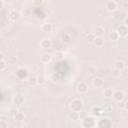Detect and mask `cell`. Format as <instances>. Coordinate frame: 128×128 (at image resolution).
I'll use <instances>...</instances> for the list:
<instances>
[{"label": "cell", "mask_w": 128, "mask_h": 128, "mask_svg": "<svg viewBox=\"0 0 128 128\" xmlns=\"http://www.w3.org/2000/svg\"><path fill=\"white\" fill-rule=\"evenodd\" d=\"M69 108L71 111L81 112L83 109V102L80 99H73L69 104Z\"/></svg>", "instance_id": "cell-1"}, {"label": "cell", "mask_w": 128, "mask_h": 128, "mask_svg": "<svg viewBox=\"0 0 128 128\" xmlns=\"http://www.w3.org/2000/svg\"><path fill=\"white\" fill-rule=\"evenodd\" d=\"M96 126V121L94 116H87L82 120V127L85 128H90V127H94Z\"/></svg>", "instance_id": "cell-2"}, {"label": "cell", "mask_w": 128, "mask_h": 128, "mask_svg": "<svg viewBox=\"0 0 128 128\" xmlns=\"http://www.w3.org/2000/svg\"><path fill=\"white\" fill-rule=\"evenodd\" d=\"M24 100H25L24 95H22V94H20V93H16V94H14L13 97H12V102H13V104L16 105V106H21V105L24 103Z\"/></svg>", "instance_id": "cell-3"}, {"label": "cell", "mask_w": 128, "mask_h": 128, "mask_svg": "<svg viewBox=\"0 0 128 128\" xmlns=\"http://www.w3.org/2000/svg\"><path fill=\"white\" fill-rule=\"evenodd\" d=\"M16 76L20 80H25L26 78H28V69L25 67H20L16 71Z\"/></svg>", "instance_id": "cell-4"}, {"label": "cell", "mask_w": 128, "mask_h": 128, "mask_svg": "<svg viewBox=\"0 0 128 128\" xmlns=\"http://www.w3.org/2000/svg\"><path fill=\"white\" fill-rule=\"evenodd\" d=\"M96 126L97 127H111L112 122L109 118H102L96 123Z\"/></svg>", "instance_id": "cell-5"}, {"label": "cell", "mask_w": 128, "mask_h": 128, "mask_svg": "<svg viewBox=\"0 0 128 128\" xmlns=\"http://www.w3.org/2000/svg\"><path fill=\"white\" fill-rule=\"evenodd\" d=\"M105 8H106L108 11H110V12H114V11L117 10L118 5H117V3H116L114 0H109V1L106 2V4H105Z\"/></svg>", "instance_id": "cell-6"}, {"label": "cell", "mask_w": 128, "mask_h": 128, "mask_svg": "<svg viewBox=\"0 0 128 128\" xmlns=\"http://www.w3.org/2000/svg\"><path fill=\"white\" fill-rule=\"evenodd\" d=\"M116 31L118 32V34H119L120 37H125V36L128 35V27H127L125 24L120 25V26L117 28Z\"/></svg>", "instance_id": "cell-7"}, {"label": "cell", "mask_w": 128, "mask_h": 128, "mask_svg": "<svg viewBox=\"0 0 128 128\" xmlns=\"http://www.w3.org/2000/svg\"><path fill=\"white\" fill-rule=\"evenodd\" d=\"M20 16H21V14H20L17 10H12V11H10V12H9V15H8L9 19H10L12 22L18 21L19 18H20Z\"/></svg>", "instance_id": "cell-8"}, {"label": "cell", "mask_w": 128, "mask_h": 128, "mask_svg": "<svg viewBox=\"0 0 128 128\" xmlns=\"http://www.w3.org/2000/svg\"><path fill=\"white\" fill-rule=\"evenodd\" d=\"M40 46L42 49H49L52 46V41L49 38H43L40 42Z\"/></svg>", "instance_id": "cell-9"}, {"label": "cell", "mask_w": 128, "mask_h": 128, "mask_svg": "<svg viewBox=\"0 0 128 128\" xmlns=\"http://www.w3.org/2000/svg\"><path fill=\"white\" fill-rule=\"evenodd\" d=\"M124 93H123V91H120V90H118V91H115L114 93H113V99L115 100V101H117V102H122L123 101V99H124Z\"/></svg>", "instance_id": "cell-10"}, {"label": "cell", "mask_w": 128, "mask_h": 128, "mask_svg": "<svg viewBox=\"0 0 128 128\" xmlns=\"http://www.w3.org/2000/svg\"><path fill=\"white\" fill-rule=\"evenodd\" d=\"M77 91L79 93H81V94H85L88 91V85L85 82H80L77 85Z\"/></svg>", "instance_id": "cell-11"}, {"label": "cell", "mask_w": 128, "mask_h": 128, "mask_svg": "<svg viewBox=\"0 0 128 128\" xmlns=\"http://www.w3.org/2000/svg\"><path fill=\"white\" fill-rule=\"evenodd\" d=\"M41 30H42L43 32H45V33H49V32H51V31L53 30V26H52V24L49 23V22H44V23L41 25Z\"/></svg>", "instance_id": "cell-12"}, {"label": "cell", "mask_w": 128, "mask_h": 128, "mask_svg": "<svg viewBox=\"0 0 128 128\" xmlns=\"http://www.w3.org/2000/svg\"><path fill=\"white\" fill-rule=\"evenodd\" d=\"M91 114L94 116V117H97V116H99V115H101L102 114V109H101V107L100 106H98V105H96V106H93L92 108H91Z\"/></svg>", "instance_id": "cell-13"}, {"label": "cell", "mask_w": 128, "mask_h": 128, "mask_svg": "<svg viewBox=\"0 0 128 128\" xmlns=\"http://www.w3.org/2000/svg\"><path fill=\"white\" fill-rule=\"evenodd\" d=\"M114 69L118 70V71H123L125 69V63L121 60H117L114 63Z\"/></svg>", "instance_id": "cell-14"}, {"label": "cell", "mask_w": 128, "mask_h": 128, "mask_svg": "<svg viewBox=\"0 0 128 128\" xmlns=\"http://www.w3.org/2000/svg\"><path fill=\"white\" fill-rule=\"evenodd\" d=\"M93 85L96 88H100V87H102L104 85V80L102 78H100V77H96V78L93 79Z\"/></svg>", "instance_id": "cell-15"}, {"label": "cell", "mask_w": 128, "mask_h": 128, "mask_svg": "<svg viewBox=\"0 0 128 128\" xmlns=\"http://www.w3.org/2000/svg\"><path fill=\"white\" fill-rule=\"evenodd\" d=\"M93 44L96 47H102L104 45V40H103V38L101 36H96L94 41H93Z\"/></svg>", "instance_id": "cell-16"}, {"label": "cell", "mask_w": 128, "mask_h": 128, "mask_svg": "<svg viewBox=\"0 0 128 128\" xmlns=\"http://www.w3.org/2000/svg\"><path fill=\"white\" fill-rule=\"evenodd\" d=\"M51 60H52L51 54H49V53H43V54L41 55V61H42L43 63H49Z\"/></svg>", "instance_id": "cell-17"}, {"label": "cell", "mask_w": 128, "mask_h": 128, "mask_svg": "<svg viewBox=\"0 0 128 128\" xmlns=\"http://www.w3.org/2000/svg\"><path fill=\"white\" fill-rule=\"evenodd\" d=\"M104 32H105V30H104V28L102 27V26H96L95 27V29H94V34L96 35V36H102L103 34H104Z\"/></svg>", "instance_id": "cell-18"}, {"label": "cell", "mask_w": 128, "mask_h": 128, "mask_svg": "<svg viewBox=\"0 0 128 128\" xmlns=\"http://www.w3.org/2000/svg\"><path fill=\"white\" fill-rule=\"evenodd\" d=\"M55 61H60L64 58V53L62 51H55L54 52V55H53Z\"/></svg>", "instance_id": "cell-19"}, {"label": "cell", "mask_w": 128, "mask_h": 128, "mask_svg": "<svg viewBox=\"0 0 128 128\" xmlns=\"http://www.w3.org/2000/svg\"><path fill=\"white\" fill-rule=\"evenodd\" d=\"M119 34H118V32L117 31H111L110 33H109V39L111 40V41H117L118 39H119Z\"/></svg>", "instance_id": "cell-20"}, {"label": "cell", "mask_w": 128, "mask_h": 128, "mask_svg": "<svg viewBox=\"0 0 128 128\" xmlns=\"http://www.w3.org/2000/svg\"><path fill=\"white\" fill-rule=\"evenodd\" d=\"M113 91H112V89H110V88H106V89H104V91H103V95H104V97L105 98H107V99H109V98H112L113 97Z\"/></svg>", "instance_id": "cell-21"}, {"label": "cell", "mask_w": 128, "mask_h": 128, "mask_svg": "<svg viewBox=\"0 0 128 128\" xmlns=\"http://www.w3.org/2000/svg\"><path fill=\"white\" fill-rule=\"evenodd\" d=\"M27 82H28V84H29L30 86H36V85L38 84V83H37V77H35V76H30V77H28Z\"/></svg>", "instance_id": "cell-22"}, {"label": "cell", "mask_w": 128, "mask_h": 128, "mask_svg": "<svg viewBox=\"0 0 128 128\" xmlns=\"http://www.w3.org/2000/svg\"><path fill=\"white\" fill-rule=\"evenodd\" d=\"M19 112V110H18V108H16V107H12V108H10L9 109V111H8V114H9V116L10 117H15L16 115H17V113Z\"/></svg>", "instance_id": "cell-23"}, {"label": "cell", "mask_w": 128, "mask_h": 128, "mask_svg": "<svg viewBox=\"0 0 128 128\" xmlns=\"http://www.w3.org/2000/svg\"><path fill=\"white\" fill-rule=\"evenodd\" d=\"M69 117H70V119H71V120H73V121H77V120H79L80 115H79V112L71 111V113L69 114Z\"/></svg>", "instance_id": "cell-24"}, {"label": "cell", "mask_w": 128, "mask_h": 128, "mask_svg": "<svg viewBox=\"0 0 128 128\" xmlns=\"http://www.w3.org/2000/svg\"><path fill=\"white\" fill-rule=\"evenodd\" d=\"M24 119H25V115H24L23 112H20V111L14 117V120H16V121H24Z\"/></svg>", "instance_id": "cell-25"}, {"label": "cell", "mask_w": 128, "mask_h": 128, "mask_svg": "<svg viewBox=\"0 0 128 128\" xmlns=\"http://www.w3.org/2000/svg\"><path fill=\"white\" fill-rule=\"evenodd\" d=\"M16 62H17V58H16L15 56H9V57L7 58V63H8L9 65H15Z\"/></svg>", "instance_id": "cell-26"}, {"label": "cell", "mask_w": 128, "mask_h": 128, "mask_svg": "<svg viewBox=\"0 0 128 128\" xmlns=\"http://www.w3.org/2000/svg\"><path fill=\"white\" fill-rule=\"evenodd\" d=\"M46 82V79L44 77V75H38L37 76V83L38 85H43Z\"/></svg>", "instance_id": "cell-27"}, {"label": "cell", "mask_w": 128, "mask_h": 128, "mask_svg": "<svg viewBox=\"0 0 128 128\" xmlns=\"http://www.w3.org/2000/svg\"><path fill=\"white\" fill-rule=\"evenodd\" d=\"M95 37H96V35H95L94 33H88V34L86 35V40H87L88 42H92V43H93Z\"/></svg>", "instance_id": "cell-28"}, {"label": "cell", "mask_w": 128, "mask_h": 128, "mask_svg": "<svg viewBox=\"0 0 128 128\" xmlns=\"http://www.w3.org/2000/svg\"><path fill=\"white\" fill-rule=\"evenodd\" d=\"M21 14H22L24 17H29V16L31 15V9H29V8H24V9L22 10Z\"/></svg>", "instance_id": "cell-29"}, {"label": "cell", "mask_w": 128, "mask_h": 128, "mask_svg": "<svg viewBox=\"0 0 128 128\" xmlns=\"http://www.w3.org/2000/svg\"><path fill=\"white\" fill-rule=\"evenodd\" d=\"M7 61L5 60H0V71H4L6 69V66H7Z\"/></svg>", "instance_id": "cell-30"}, {"label": "cell", "mask_w": 128, "mask_h": 128, "mask_svg": "<svg viewBox=\"0 0 128 128\" xmlns=\"http://www.w3.org/2000/svg\"><path fill=\"white\" fill-rule=\"evenodd\" d=\"M8 127V123L5 122V120H1L0 121V128H7Z\"/></svg>", "instance_id": "cell-31"}, {"label": "cell", "mask_w": 128, "mask_h": 128, "mask_svg": "<svg viewBox=\"0 0 128 128\" xmlns=\"http://www.w3.org/2000/svg\"><path fill=\"white\" fill-rule=\"evenodd\" d=\"M42 3H43V0H33V4L35 6H40L42 5Z\"/></svg>", "instance_id": "cell-32"}, {"label": "cell", "mask_w": 128, "mask_h": 128, "mask_svg": "<svg viewBox=\"0 0 128 128\" xmlns=\"http://www.w3.org/2000/svg\"><path fill=\"white\" fill-rule=\"evenodd\" d=\"M30 69L32 70V72H35V71H37V70H38V66H37V65H35V64H32V65L30 66Z\"/></svg>", "instance_id": "cell-33"}, {"label": "cell", "mask_w": 128, "mask_h": 128, "mask_svg": "<svg viewBox=\"0 0 128 128\" xmlns=\"http://www.w3.org/2000/svg\"><path fill=\"white\" fill-rule=\"evenodd\" d=\"M4 6H5V2H4V0H0V9H3Z\"/></svg>", "instance_id": "cell-34"}, {"label": "cell", "mask_w": 128, "mask_h": 128, "mask_svg": "<svg viewBox=\"0 0 128 128\" xmlns=\"http://www.w3.org/2000/svg\"><path fill=\"white\" fill-rule=\"evenodd\" d=\"M123 108L126 110V111H128V100L126 101V102H124V105H123Z\"/></svg>", "instance_id": "cell-35"}, {"label": "cell", "mask_w": 128, "mask_h": 128, "mask_svg": "<svg viewBox=\"0 0 128 128\" xmlns=\"http://www.w3.org/2000/svg\"><path fill=\"white\" fill-rule=\"evenodd\" d=\"M124 24H125V25L128 27V16L125 18V20H124Z\"/></svg>", "instance_id": "cell-36"}, {"label": "cell", "mask_w": 128, "mask_h": 128, "mask_svg": "<svg viewBox=\"0 0 128 128\" xmlns=\"http://www.w3.org/2000/svg\"><path fill=\"white\" fill-rule=\"evenodd\" d=\"M0 56H1V58H0V60H5V55H4L3 53H1V55H0Z\"/></svg>", "instance_id": "cell-37"}]
</instances>
